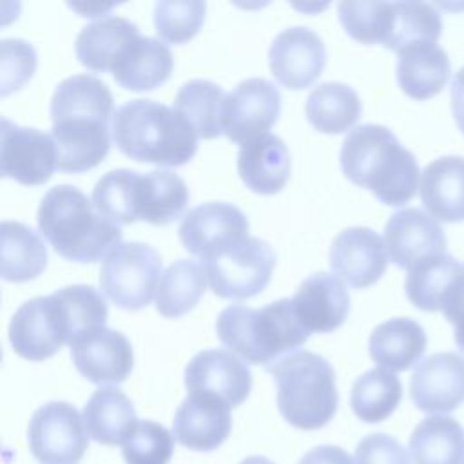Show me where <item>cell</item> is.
<instances>
[{
	"label": "cell",
	"instance_id": "31",
	"mask_svg": "<svg viewBox=\"0 0 464 464\" xmlns=\"http://www.w3.org/2000/svg\"><path fill=\"white\" fill-rule=\"evenodd\" d=\"M188 203L187 183L170 170L141 174L138 187V218L150 225H169Z\"/></svg>",
	"mask_w": 464,
	"mask_h": 464
},
{
	"label": "cell",
	"instance_id": "27",
	"mask_svg": "<svg viewBox=\"0 0 464 464\" xmlns=\"http://www.w3.org/2000/svg\"><path fill=\"white\" fill-rule=\"evenodd\" d=\"M451 72L448 53L437 44H419L397 58V82L413 100H428L442 91Z\"/></svg>",
	"mask_w": 464,
	"mask_h": 464
},
{
	"label": "cell",
	"instance_id": "5",
	"mask_svg": "<svg viewBox=\"0 0 464 464\" xmlns=\"http://www.w3.org/2000/svg\"><path fill=\"white\" fill-rule=\"evenodd\" d=\"M219 341L252 364L266 368L297 352L310 337L292 299H277L263 308L230 304L216 319Z\"/></svg>",
	"mask_w": 464,
	"mask_h": 464
},
{
	"label": "cell",
	"instance_id": "8",
	"mask_svg": "<svg viewBox=\"0 0 464 464\" xmlns=\"http://www.w3.org/2000/svg\"><path fill=\"white\" fill-rule=\"evenodd\" d=\"M214 294L223 299H248L270 283L276 252L259 237H245L201 261Z\"/></svg>",
	"mask_w": 464,
	"mask_h": 464
},
{
	"label": "cell",
	"instance_id": "14",
	"mask_svg": "<svg viewBox=\"0 0 464 464\" xmlns=\"http://www.w3.org/2000/svg\"><path fill=\"white\" fill-rule=\"evenodd\" d=\"M9 343L20 357L44 361L53 357L63 344L65 328L53 295L25 301L9 323Z\"/></svg>",
	"mask_w": 464,
	"mask_h": 464
},
{
	"label": "cell",
	"instance_id": "19",
	"mask_svg": "<svg viewBox=\"0 0 464 464\" xmlns=\"http://www.w3.org/2000/svg\"><path fill=\"white\" fill-rule=\"evenodd\" d=\"M188 392H210L230 404L239 406L250 393L252 375L237 355L228 350H203L185 368Z\"/></svg>",
	"mask_w": 464,
	"mask_h": 464
},
{
	"label": "cell",
	"instance_id": "11",
	"mask_svg": "<svg viewBox=\"0 0 464 464\" xmlns=\"http://www.w3.org/2000/svg\"><path fill=\"white\" fill-rule=\"evenodd\" d=\"M56 169L53 138L7 118L0 121V170L22 185H42Z\"/></svg>",
	"mask_w": 464,
	"mask_h": 464
},
{
	"label": "cell",
	"instance_id": "4",
	"mask_svg": "<svg viewBox=\"0 0 464 464\" xmlns=\"http://www.w3.org/2000/svg\"><path fill=\"white\" fill-rule=\"evenodd\" d=\"M38 228L58 256L76 263H94L121 241L120 227L72 185L47 190L38 207Z\"/></svg>",
	"mask_w": 464,
	"mask_h": 464
},
{
	"label": "cell",
	"instance_id": "32",
	"mask_svg": "<svg viewBox=\"0 0 464 464\" xmlns=\"http://www.w3.org/2000/svg\"><path fill=\"white\" fill-rule=\"evenodd\" d=\"M308 121L324 134H341L355 125L361 116L359 94L339 82H324L306 98Z\"/></svg>",
	"mask_w": 464,
	"mask_h": 464
},
{
	"label": "cell",
	"instance_id": "17",
	"mask_svg": "<svg viewBox=\"0 0 464 464\" xmlns=\"http://www.w3.org/2000/svg\"><path fill=\"white\" fill-rule=\"evenodd\" d=\"M172 428L174 437L185 448L212 451L219 448L230 433V404L210 392H190L178 406Z\"/></svg>",
	"mask_w": 464,
	"mask_h": 464
},
{
	"label": "cell",
	"instance_id": "41",
	"mask_svg": "<svg viewBox=\"0 0 464 464\" xmlns=\"http://www.w3.org/2000/svg\"><path fill=\"white\" fill-rule=\"evenodd\" d=\"M207 5L201 0H160L154 5V25L160 38L185 44L199 33Z\"/></svg>",
	"mask_w": 464,
	"mask_h": 464
},
{
	"label": "cell",
	"instance_id": "20",
	"mask_svg": "<svg viewBox=\"0 0 464 464\" xmlns=\"http://www.w3.org/2000/svg\"><path fill=\"white\" fill-rule=\"evenodd\" d=\"M76 370L94 384L123 382L134 364L129 339L111 328H102L71 346Z\"/></svg>",
	"mask_w": 464,
	"mask_h": 464
},
{
	"label": "cell",
	"instance_id": "45",
	"mask_svg": "<svg viewBox=\"0 0 464 464\" xmlns=\"http://www.w3.org/2000/svg\"><path fill=\"white\" fill-rule=\"evenodd\" d=\"M299 464H353L352 457L339 446H315L312 448Z\"/></svg>",
	"mask_w": 464,
	"mask_h": 464
},
{
	"label": "cell",
	"instance_id": "2",
	"mask_svg": "<svg viewBox=\"0 0 464 464\" xmlns=\"http://www.w3.org/2000/svg\"><path fill=\"white\" fill-rule=\"evenodd\" d=\"M339 158L344 176L372 190L384 205H406L419 188L420 172L413 152L384 125L366 123L350 130Z\"/></svg>",
	"mask_w": 464,
	"mask_h": 464
},
{
	"label": "cell",
	"instance_id": "28",
	"mask_svg": "<svg viewBox=\"0 0 464 464\" xmlns=\"http://www.w3.org/2000/svg\"><path fill=\"white\" fill-rule=\"evenodd\" d=\"M87 433L100 444H123L138 424L130 399L118 388L105 386L96 390L83 408Z\"/></svg>",
	"mask_w": 464,
	"mask_h": 464
},
{
	"label": "cell",
	"instance_id": "30",
	"mask_svg": "<svg viewBox=\"0 0 464 464\" xmlns=\"http://www.w3.org/2000/svg\"><path fill=\"white\" fill-rule=\"evenodd\" d=\"M408 448L413 464H462L464 428L453 417H426L411 431Z\"/></svg>",
	"mask_w": 464,
	"mask_h": 464
},
{
	"label": "cell",
	"instance_id": "10",
	"mask_svg": "<svg viewBox=\"0 0 464 464\" xmlns=\"http://www.w3.org/2000/svg\"><path fill=\"white\" fill-rule=\"evenodd\" d=\"M281 111L279 89L265 78H246L227 94L223 107V134L236 143H246L277 121Z\"/></svg>",
	"mask_w": 464,
	"mask_h": 464
},
{
	"label": "cell",
	"instance_id": "13",
	"mask_svg": "<svg viewBox=\"0 0 464 464\" xmlns=\"http://www.w3.org/2000/svg\"><path fill=\"white\" fill-rule=\"evenodd\" d=\"M268 63L276 80L286 89H306L326 65V49L317 33L308 27L281 31L268 51Z\"/></svg>",
	"mask_w": 464,
	"mask_h": 464
},
{
	"label": "cell",
	"instance_id": "48",
	"mask_svg": "<svg viewBox=\"0 0 464 464\" xmlns=\"http://www.w3.org/2000/svg\"><path fill=\"white\" fill-rule=\"evenodd\" d=\"M69 7H72V9H76L78 13H82V16H98V14H102L103 11H109L112 5H87V7H83V5L69 4Z\"/></svg>",
	"mask_w": 464,
	"mask_h": 464
},
{
	"label": "cell",
	"instance_id": "26",
	"mask_svg": "<svg viewBox=\"0 0 464 464\" xmlns=\"http://www.w3.org/2000/svg\"><path fill=\"white\" fill-rule=\"evenodd\" d=\"M172 53L167 44L150 36H138L112 67L114 80L129 91H152L169 80Z\"/></svg>",
	"mask_w": 464,
	"mask_h": 464
},
{
	"label": "cell",
	"instance_id": "3",
	"mask_svg": "<svg viewBox=\"0 0 464 464\" xmlns=\"http://www.w3.org/2000/svg\"><path fill=\"white\" fill-rule=\"evenodd\" d=\"M116 147L134 161L179 167L198 150V134L174 107L154 100H130L114 111L111 121Z\"/></svg>",
	"mask_w": 464,
	"mask_h": 464
},
{
	"label": "cell",
	"instance_id": "24",
	"mask_svg": "<svg viewBox=\"0 0 464 464\" xmlns=\"http://www.w3.org/2000/svg\"><path fill=\"white\" fill-rule=\"evenodd\" d=\"M138 36L140 29L134 22L121 16H107L85 25L78 33L74 44L76 58L89 71H112Z\"/></svg>",
	"mask_w": 464,
	"mask_h": 464
},
{
	"label": "cell",
	"instance_id": "42",
	"mask_svg": "<svg viewBox=\"0 0 464 464\" xmlns=\"http://www.w3.org/2000/svg\"><path fill=\"white\" fill-rule=\"evenodd\" d=\"M172 451V433L154 420H138L121 444V455L127 464H169Z\"/></svg>",
	"mask_w": 464,
	"mask_h": 464
},
{
	"label": "cell",
	"instance_id": "44",
	"mask_svg": "<svg viewBox=\"0 0 464 464\" xmlns=\"http://www.w3.org/2000/svg\"><path fill=\"white\" fill-rule=\"evenodd\" d=\"M355 464H410V457L397 439L372 433L357 444Z\"/></svg>",
	"mask_w": 464,
	"mask_h": 464
},
{
	"label": "cell",
	"instance_id": "35",
	"mask_svg": "<svg viewBox=\"0 0 464 464\" xmlns=\"http://www.w3.org/2000/svg\"><path fill=\"white\" fill-rule=\"evenodd\" d=\"M207 288V274L198 261L178 259L161 276L156 290V310L163 317L190 312Z\"/></svg>",
	"mask_w": 464,
	"mask_h": 464
},
{
	"label": "cell",
	"instance_id": "12",
	"mask_svg": "<svg viewBox=\"0 0 464 464\" xmlns=\"http://www.w3.org/2000/svg\"><path fill=\"white\" fill-rule=\"evenodd\" d=\"M178 232L183 246L203 261L248 237V219L232 203L210 201L190 208Z\"/></svg>",
	"mask_w": 464,
	"mask_h": 464
},
{
	"label": "cell",
	"instance_id": "50",
	"mask_svg": "<svg viewBox=\"0 0 464 464\" xmlns=\"http://www.w3.org/2000/svg\"><path fill=\"white\" fill-rule=\"evenodd\" d=\"M462 464H464V460H462Z\"/></svg>",
	"mask_w": 464,
	"mask_h": 464
},
{
	"label": "cell",
	"instance_id": "6",
	"mask_svg": "<svg viewBox=\"0 0 464 464\" xmlns=\"http://www.w3.org/2000/svg\"><path fill=\"white\" fill-rule=\"evenodd\" d=\"M277 384V408L286 422L317 430L337 411V388L332 364L308 350H297L266 368Z\"/></svg>",
	"mask_w": 464,
	"mask_h": 464
},
{
	"label": "cell",
	"instance_id": "22",
	"mask_svg": "<svg viewBox=\"0 0 464 464\" xmlns=\"http://www.w3.org/2000/svg\"><path fill=\"white\" fill-rule=\"evenodd\" d=\"M237 172L246 188L256 194H277L290 176V152L276 134L257 136L239 147Z\"/></svg>",
	"mask_w": 464,
	"mask_h": 464
},
{
	"label": "cell",
	"instance_id": "43",
	"mask_svg": "<svg viewBox=\"0 0 464 464\" xmlns=\"http://www.w3.org/2000/svg\"><path fill=\"white\" fill-rule=\"evenodd\" d=\"M36 69L34 47L24 40L11 38L0 44V96L18 91Z\"/></svg>",
	"mask_w": 464,
	"mask_h": 464
},
{
	"label": "cell",
	"instance_id": "36",
	"mask_svg": "<svg viewBox=\"0 0 464 464\" xmlns=\"http://www.w3.org/2000/svg\"><path fill=\"white\" fill-rule=\"evenodd\" d=\"M402 386L395 373L373 368L359 375L352 386L350 404L353 413L364 422H381L399 406Z\"/></svg>",
	"mask_w": 464,
	"mask_h": 464
},
{
	"label": "cell",
	"instance_id": "25",
	"mask_svg": "<svg viewBox=\"0 0 464 464\" xmlns=\"http://www.w3.org/2000/svg\"><path fill=\"white\" fill-rule=\"evenodd\" d=\"M426 344L424 328L410 317H393L377 324L368 341L373 362L392 373L411 368L422 357Z\"/></svg>",
	"mask_w": 464,
	"mask_h": 464
},
{
	"label": "cell",
	"instance_id": "23",
	"mask_svg": "<svg viewBox=\"0 0 464 464\" xmlns=\"http://www.w3.org/2000/svg\"><path fill=\"white\" fill-rule=\"evenodd\" d=\"M419 192L431 218L442 223L464 221V158L442 156L426 165Z\"/></svg>",
	"mask_w": 464,
	"mask_h": 464
},
{
	"label": "cell",
	"instance_id": "40",
	"mask_svg": "<svg viewBox=\"0 0 464 464\" xmlns=\"http://www.w3.org/2000/svg\"><path fill=\"white\" fill-rule=\"evenodd\" d=\"M339 20L353 40L372 45H384L392 33L393 2H341L337 5Z\"/></svg>",
	"mask_w": 464,
	"mask_h": 464
},
{
	"label": "cell",
	"instance_id": "49",
	"mask_svg": "<svg viewBox=\"0 0 464 464\" xmlns=\"http://www.w3.org/2000/svg\"><path fill=\"white\" fill-rule=\"evenodd\" d=\"M239 464H274L272 460H268L266 457H257V455H254V457H246V459H243Z\"/></svg>",
	"mask_w": 464,
	"mask_h": 464
},
{
	"label": "cell",
	"instance_id": "47",
	"mask_svg": "<svg viewBox=\"0 0 464 464\" xmlns=\"http://www.w3.org/2000/svg\"><path fill=\"white\" fill-rule=\"evenodd\" d=\"M451 111L459 130L464 134V67L451 80Z\"/></svg>",
	"mask_w": 464,
	"mask_h": 464
},
{
	"label": "cell",
	"instance_id": "37",
	"mask_svg": "<svg viewBox=\"0 0 464 464\" xmlns=\"http://www.w3.org/2000/svg\"><path fill=\"white\" fill-rule=\"evenodd\" d=\"M460 268L462 263L448 252L415 263L404 281L408 299L424 312L440 310L442 297Z\"/></svg>",
	"mask_w": 464,
	"mask_h": 464
},
{
	"label": "cell",
	"instance_id": "46",
	"mask_svg": "<svg viewBox=\"0 0 464 464\" xmlns=\"http://www.w3.org/2000/svg\"><path fill=\"white\" fill-rule=\"evenodd\" d=\"M444 317L448 323L455 326V344L464 353V290L459 294V297L444 310Z\"/></svg>",
	"mask_w": 464,
	"mask_h": 464
},
{
	"label": "cell",
	"instance_id": "9",
	"mask_svg": "<svg viewBox=\"0 0 464 464\" xmlns=\"http://www.w3.org/2000/svg\"><path fill=\"white\" fill-rule=\"evenodd\" d=\"M80 411L63 401L40 406L27 428L33 457L40 464H76L82 460L89 437Z\"/></svg>",
	"mask_w": 464,
	"mask_h": 464
},
{
	"label": "cell",
	"instance_id": "18",
	"mask_svg": "<svg viewBox=\"0 0 464 464\" xmlns=\"http://www.w3.org/2000/svg\"><path fill=\"white\" fill-rule=\"evenodd\" d=\"M384 243L393 265L410 270L415 263L446 254L442 227L420 208H404L390 216Z\"/></svg>",
	"mask_w": 464,
	"mask_h": 464
},
{
	"label": "cell",
	"instance_id": "38",
	"mask_svg": "<svg viewBox=\"0 0 464 464\" xmlns=\"http://www.w3.org/2000/svg\"><path fill=\"white\" fill-rule=\"evenodd\" d=\"M442 33V20L435 5L426 2H393V24L386 49L397 54L419 45L437 44Z\"/></svg>",
	"mask_w": 464,
	"mask_h": 464
},
{
	"label": "cell",
	"instance_id": "1",
	"mask_svg": "<svg viewBox=\"0 0 464 464\" xmlns=\"http://www.w3.org/2000/svg\"><path fill=\"white\" fill-rule=\"evenodd\" d=\"M112 94L91 74H74L60 82L51 98L56 169L83 172L100 165L111 149Z\"/></svg>",
	"mask_w": 464,
	"mask_h": 464
},
{
	"label": "cell",
	"instance_id": "34",
	"mask_svg": "<svg viewBox=\"0 0 464 464\" xmlns=\"http://www.w3.org/2000/svg\"><path fill=\"white\" fill-rule=\"evenodd\" d=\"M227 92L214 82L190 80L176 94L178 109L203 140H214L223 134V107Z\"/></svg>",
	"mask_w": 464,
	"mask_h": 464
},
{
	"label": "cell",
	"instance_id": "7",
	"mask_svg": "<svg viewBox=\"0 0 464 464\" xmlns=\"http://www.w3.org/2000/svg\"><path fill=\"white\" fill-rule=\"evenodd\" d=\"M161 257L145 243H120L112 248L100 268L102 292L123 310L145 308L161 279Z\"/></svg>",
	"mask_w": 464,
	"mask_h": 464
},
{
	"label": "cell",
	"instance_id": "33",
	"mask_svg": "<svg viewBox=\"0 0 464 464\" xmlns=\"http://www.w3.org/2000/svg\"><path fill=\"white\" fill-rule=\"evenodd\" d=\"M58 304L67 344L105 328L109 315L103 295L89 285H71L51 294Z\"/></svg>",
	"mask_w": 464,
	"mask_h": 464
},
{
	"label": "cell",
	"instance_id": "21",
	"mask_svg": "<svg viewBox=\"0 0 464 464\" xmlns=\"http://www.w3.org/2000/svg\"><path fill=\"white\" fill-rule=\"evenodd\" d=\"M292 303L304 328L319 334L337 330L350 312V294L344 283L328 272L308 276L299 285Z\"/></svg>",
	"mask_w": 464,
	"mask_h": 464
},
{
	"label": "cell",
	"instance_id": "29",
	"mask_svg": "<svg viewBox=\"0 0 464 464\" xmlns=\"http://www.w3.org/2000/svg\"><path fill=\"white\" fill-rule=\"evenodd\" d=\"M47 248L44 239L24 223L2 221L0 227V272L5 281L24 283L44 272Z\"/></svg>",
	"mask_w": 464,
	"mask_h": 464
},
{
	"label": "cell",
	"instance_id": "39",
	"mask_svg": "<svg viewBox=\"0 0 464 464\" xmlns=\"http://www.w3.org/2000/svg\"><path fill=\"white\" fill-rule=\"evenodd\" d=\"M140 178V172L129 169H116L103 174L92 190L96 210L116 225H130L138 221Z\"/></svg>",
	"mask_w": 464,
	"mask_h": 464
},
{
	"label": "cell",
	"instance_id": "16",
	"mask_svg": "<svg viewBox=\"0 0 464 464\" xmlns=\"http://www.w3.org/2000/svg\"><path fill=\"white\" fill-rule=\"evenodd\" d=\"M410 397L426 413H450L464 402V359L453 352L420 361L410 379Z\"/></svg>",
	"mask_w": 464,
	"mask_h": 464
},
{
	"label": "cell",
	"instance_id": "15",
	"mask_svg": "<svg viewBox=\"0 0 464 464\" xmlns=\"http://www.w3.org/2000/svg\"><path fill=\"white\" fill-rule=\"evenodd\" d=\"M388 266L384 239L372 228L350 227L341 230L330 246V268L353 288L372 286Z\"/></svg>",
	"mask_w": 464,
	"mask_h": 464
}]
</instances>
